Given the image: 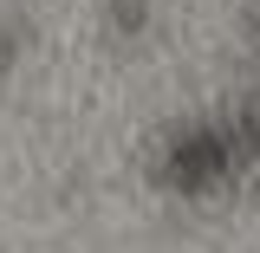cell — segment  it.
<instances>
[{
  "instance_id": "7a4b0ae2",
  "label": "cell",
  "mask_w": 260,
  "mask_h": 253,
  "mask_svg": "<svg viewBox=\"0 0 260 253\" xmlns=\"http://www.w3.org/2000/svg\"><path fill=\"white\" fill-rule=\"evenodd\" d=\"M32 52V7L26 0H0V78L20 71Z\"/></svg>"
},
{
  "instance_id": "3957f363",
  "label": "cell",
  "mask_w": 260,
  "mask_h": 253,
  "mask_svg": "<svg viewBox=\"0 0 260 253\" xmlns=\"http://www.w3.org/2000/svg\"><path fill=\"white\" fill-rule=\"evenodd\" d=\"M98 7H104V32L124 39V46H137L143 32L156 26V7H162V0H98Z\"/></svg>"
},
{
  "instance_id": "277c9868",
  "label": "cell",
  "mask_w": 260,
  "mask_h": 253,
  "mask_svg": "<svg viewBox=\"0 0 260 253\" xmlns=\"http://www.w3.org/2000/svg\"><path fill=\"white\" fill-rule=\"evenodd\" d=\"M228 124H234V143H241V162H247V175H260V91L234 97V104H221Z\"/></svg>"
},
{
  "instance_id": "5b68a950",
  "label": "cell",
  "mask_w": 260,
  "mask_h": 253,
  "mask_svg": "<svg viewBox=\"0 0 260 253\" xmlns=\"http://www.w3.org/2000/svg\"><path fill=\"white\" fill-rule=\"evenodd\" d=\"M234 32H241V52L260 59V0H247V7L234 13Z\"/></svg>"
},
{
  "instance_id": "6da1fadb",
  "label": "cell",
  "mask_w": 260,
  "mask_h": 253,
  "mask_svg": "<svg viewBox=\"0 0 260 253\" xmlns=\"http://www.w3.org/2000/svg\"><path fill=\"white\" fill-rule=\"evenodd\" d=\"M150 189L169 201H215V195L241 189L247 182V162L234 143L228 111H189V117H169L143 156Z\"/></svg>"
}]
</instances>
